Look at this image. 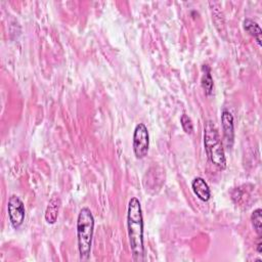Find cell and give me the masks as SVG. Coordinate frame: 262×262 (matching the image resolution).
<instances>
[{
    "label": "cell",
    "instance_id": "obj_12",
    "mask_svg": "<svg viewBox=\"0 0 262 262\" xmlns=\"http://www.w3.org/2000/svg\"><path fill=\"white\" fill-rule=\"evenodd\" d=\"M180 123H181V126H182V129L183 131L186 133V134H191L193 132V124H192V121L191 119L186 115V114H183L180 118Z\"/></svg>",
    "mask_w": 262,
    "mask_h": 262
},
{
    "label": "cell",
    "instance_id": "obj_4",
    "mask_svg": "<svg viewBox=\"0 0 262 262\" xmlns=\"http://www.w3.org/2000/svg\"><path fill=\"white\" fill-rule=\"evenodd\" d=\"M132 147L137 159H143L147 156L149 147V135L147 127L143 123L137 124L134 128Z\"/></svg>",
    "mask_w": 262,
    "mask_h": 262
},
{
    "label": "cell",
    "instance_id": "obj_9",
    "mask_svg": "<svg viewBox=\"0 0 262 262\" xmlns=\"http://www.w3.org/2000/svg\"><path fill=\"white\" fill-rule=\"evenodd\" d=\"M243 27L244 30L249 33L252 37H254V39L256 40L257 44L259 46H261V41H262V30L260 28V26L254 21L251 18H245L244 23H243Z\"/></svg>",
    "mask_w": 262,
    "mask_h": 262
},
{
    "label": "cell",
    "instance_id": "obj_8",
    "mask_svg": "<svg viewBox=\"0 0 262 262\" xmlns=\"http://www.w3.org/2000/svg\"><path fill=\"white\" fill-rule=\"evenodd\" d=\"M59 207H60V199L58 196H52L46 207L45 210V220L47 223L49 224H53L56 222L57 220V216H58V211H59Z\"/></svg>",
    "mask_w": 262,
    "mask_h": 262
},
{
    "label": "cell",
    "instance_id": "obj_1",
    "mask_svg": "<svg viewBox=\"0 0 262 262\" xmlns=\"http://www.w3.org/2000/svg\"><path fill=\"white\" fill-rule=\"evenodd\" d=\"M127 229L133 260L142 261L144 259L143 216L141 205L137 198H131L128 203Z\"/></svg>",
    "mask_w": 262,
    "mask_h": 262
},
{
    "label": "cell",
    "instance_id": "obj_2",
    "mask_svg": "<svg viewBox=\"0 0 262 262\" xmlns=\"http://www.w3.org/2000/svg\"><path fill=\"white\" fill-rule=\"evenodd\" d=\"M94 231V217L89 208L83 207L77 218V241L81 260L90 257L92 237Z\"/></svg>",
    "mask_w": 262,
    "mask_h": 262
},
{
    "label": "cell",
    "instance_id": "obj_13",
    "mask_svg": "<svg viewBox=\"0 0 262 262\" xmlns=\"http://www.w3.org/2000/svg\"><path fill=\"white\" fill-rule=\"evenodd\" d=\"M261 247H262V243H261V242H259L258 247H257V251H258V253H261Z\"/></svg>",
    "mask_w": 262,
    "mask_h": 262
},
{
    "label": "cell",
    "instance_id": "obj_6",
    "mask_svg": "<svg viewBox=\"0 0 262 262\" xmlns=\"http://www.w3.org/2000/svg\"><path fill=\"white\" fill-rule=\"evenodd\" d=\"M221 125H222L224 141L226 143V146L230 148L233 144V139H234V124H233V116L227 110H223L221 113Z\"/></svg>",
    "mask_w": 262,
    "mask_h": 262
},
{
    "label": "cell",
    "instance_id": "obj_5",
    "mask_svg": "<svg viewBox=\"0 0 262 262\" xmlns=\"http://www.w3.org/2000/svg\"><path fill=\"white\" fill-rule=\"evenodd\" d=\"M7 212L9 221L13 228L17 229L25 221L26 209L23 201L15 194H12L8 199Z\"/></svg>",
    "mask_w": 262,
    "mask_h": 262
},
{
    "label": "cell",
    "instance_id": "obj_11",
    "mask_svg": "<svg viewBox=\"0 0 262 262\" xmlns=\"http://www.w3.org/2000/svg\"><path fill=\"white\" fill-rule=\"evenodd\" d=\"M252 226L258 235L262 233V210L260 208L254 210L251 215Z\"/></svg>",
    "mask_w": 262,
    "mask_h": 262
},
{
    "label": "cell",
    "instance_id": "obj_7",
    "mask_svg": "<svg viewBox=\"0 0 262 262\" xmlns=\"http://www.w3.org/2000/svg\"><path fill=\"white\" fill-rule=\"evenodd\" d=\"M191 188L193 193L202 202H208L211 198V190L208 183L202 177H194L191 181Z\"/></svg>",
    "mask_w": 262,
    "mask_h": 262
},
{
    "label": "cell",
    "instance_id": "obj_3",
    "mask_svg": "<svg viewBox=\"0 0 262 262\" xmlns=\"http://www.w3.org/2000/svg\"><path fill=\"white\" fill-rule=\"evenodd\" d=\"M204 146L211 163L220 170L226 168V158L224 148L217 131L211 121H207L204 127Z\"/></svg>",
    "mask_w": 262,
    "mask_h": 262
},
{
    "label": "cell",
    "instance_id": "obj_10",
    "mask_svg": "<svg viewBox=\"0 0 262 262\" xmlns=\"http://www.w3.org/2000/svg\"><path fill=\"white\" fill-rule=\"evenodd\" d=\"M202 70H203V75H202V79H201V85H202V88L204 89L206 95H210L213 91V86H214L213 78L211 75V70L207 64H204Z\"/></svg>",
    "mask_w": 262,
    "mask_h": 262
}]
</instances>
